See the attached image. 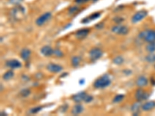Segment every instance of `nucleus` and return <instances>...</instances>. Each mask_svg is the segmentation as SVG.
Returning a JSON list of instances; mask_svg holds the SVG:
<instances>
[{
    "mask_svg": "<svg viewBox=\"0 0 155 116\" xmlns=\"http://www.w3.org/2000/svg\"><path fill=\"white\" fill-rule=\"evenodd\" d=\"M111 84V80L107 74L101 76L94 82V87L95 88H105Z\"/></svg>",
    "mask_w": 155,
    "mask_h": 116,
    "instance_id": "f257e3e1",
    "label": "nucleus"
},
{
    "mask_svg": "<svg viewBox=\"0 0 155 116\" xmlns=\"http://www.w3.org/2000/svg\"><path fill=\"white\" fill-rule=\"evenodd\" d=\"M139 38L143 40L146 41V43H152L155 42V30L154 29H146L143 30L139 33Z\"/></svg>",
    "mask_w": 155,
    "mask_h": 116,
    "instance_id": "f03ea898",
    "label": "nucleus"
},
{
    "mask_svg": "<svg viewBox=\"0 0 155 116\" xmlns=\"http://www.w3.org/2000/svg\"><path fill=\"white\" fill-rule=\"evenodd\" d=\"M52 17V14L49 12H45L43 15H41V16H39L37 20H36V24L37 25V26H41L44 25L45 23L48 22V21L50 20V19Z\"/></svg>",
    "mask_w": 155,
    "mask_h": 116,
    "instance_id": "7ed1b4c3",
    "label": "nucleus"
},
{
    "mask_svg": "<svg viewBox=\"0 0 155 116\" xmlns=\"http://www.w3.org/2000/svg\"><path fill=\"white\" fill-rule=\"evenodd\" d=\"M103 54V52L102 50L98 47H94L89 51V57H90L92 61H96L99 59Z\"/></svg>",
    "mask_w": 155,
    "mask_h": 116,
    "instance_id": "20e7f679",
    "label": "nucleus"
},
{
    "mask_svg": "<svg viewBox=\"0 0 155 116\" xmlns=\"http://www.w3.org/2000/svg\"><path fill=\"white\" fill-rule=\"evenodd\" d=\"M112 32L120 35H126L129 33V29L126 26L123 25H116L112 27Z\"/></svg>",
    "mask_w": 155,
    "mask_h": 116,
    "instance_id": "39448f33",
    "label": "nucleus"
},
{
    "mask_svg": "<svg viewBox=\"0 0 155 116\" xmlns=\"http://www.w3.org/2000/svg\"><path fill=\"white\" fill-rule=\"evenodd\" d=\"M147 16V12L146 10H141V11L137 12V13L133 15V16L132 17V23H137Z\"/></svg>",
    "mask_w": 155,
    "mask_h": 116,
    "instance_id": "423d86ee",
    "label": "nucleus"
},
{
    "mask_svg": "<svg viewBox=\"0 0 155 116\" xmlns=\"http://www.w3.org/2000/svg\"><path fill=\"white\" fill-rule=\"evenodd\" d=\"M148 97H149V94H147L145 91L141 89V88L137 90V91L135 93V98H136L137 102L144 101V100L148 98Z\"/></svg>",
    "mask_w": 155,
    "mask_h": 116,
    "instance_id": "0eeeda50",
    "label": "nucleus"
},
{
    "mask_svg": "<svg viewBox=\"0 0 155 116\" xmlns=\"http://www.w3.org/2000/svg\"><path fill=\"white\" fill-rule=\"evenodd\" d=\"M6 67H10L12 69H17L20 67H22V64L17 60H15V59H12V60H9L6 62Z\"/></svg>",
    "mask_w": 155,
    "mask_h": 116,
    "instance_id": "6e6552de",
    "label": "nucleus"
},
{
    "mask_svg": "<svg viewBox=\"0 0 155 116\" xmlns=\"http://www.w3.org/2000/svg\"><path fill=\"white\" fill-rule=\"evenodd\" d=\"M47 68L49 71L52 73H59L63 70V67L61 65L53 64V63H50V64H48L47 66Z\"/></svg>",
    "mask_w": 155,
    "mask_h": 116,
    "instance_id": "1a4fd4ad",
    "label": "nucleus"
},
{
    "mask_svg": "<svg viewBox=\"0 0 155 116\" xmlns=\"http://www.w3.org/2000/svg\"><path fill=\"white\" fill-rule=\"evenodd\" d=\"M54 50H53L50 46H44L41 49V53L44 57H50L54 55Z\"/></svg>",
    "mask_w": 155,
    "mask_h": 116,
    "instance_id": "9d476101",
    "label": "nucleus"
},
{
    "mask_svg": "<svg viewBox=\"0 0 155 116\" xmlns=\"http://www.w3.org/2000/svg\"><path fill=\"white\" fill-rule=\"evenodd\" d=\"M25 12V9L23 6L18 5L16 8L12 10V14L14 17H17V16H22Z\"/></svg>",
    "mask_w": 155,
    "mask_h": 116,
    "instance_id": "9b49d317",
    "label": "nucleus"
},
{
    "mask_svg": "<svg viewBox=\"0 0 155 116\" xmlns=\"http://www.w3.org/2000/svg\"><path fill=\"white\" fill-rule=\"evenodd\" d=\"M147 84H148V80L145 76H140L136 81V84L139 87H145L147 85Z\"/></svg>",
    "mask_w": 155,
    "mask_h": 116,
    "instance_id": "f8f14e48",
    "label": "nucleus"
},
{
    "mask_svg": "<svg viewBox=\"0 0 155 116\" xmlns=\"http://www.w3.org/2000/svg\"><path fill=\"white\" fill-rule=\"evenodd\" d=\"M87 94L84 91H82V92H79L76 94H75V95L72 96V100H73L74 102H76V103H80L81 102H83L84 101V99H85V97Z\"/></svg>",
    "mask_w": 155,
    "mask_h": 116,
    "instance_id": "ddd939ff",
    "label": "nucleus"
},
{
    "mask_svg": "<svg viewBox=\"0 0 155 116\" xmlns=\"http://www.w3.org/2000/svg\"><path fill=\"white\" fill-rule=\"evenodd\" d=\"M89 33V29H87V28H85V29H79L76 32V37L78 39H80V40H82V39H84L85 38Z\"/></svg>",
    "mask_w": 155,
    "mask_h": 116,
    "instance_id": "4468645a",
    "label": "nucleus"
},
{
    "mask_svg": "<svg viewBox=\"0 0 155 116\" xmlns=\"http://www.w3.org/2000/svg\"><path fill=\"white\" fill-rule=\"evenodd\" d=\"M155 108V102L154 101H151V102H147L146 103L142 105V110L144 111H149L152 110Z\"/></svg>",
    "mask_w": 155,
    "mask_h": 116,
    "instance_id": "2eb2a0df",
    "label": "nucleus"
},
{
    "mask_svg": "<svg viewBox=\"0 0 155 116\" xmlns=\"http://www.w3.org/2000/svg\"><path fill=\"white\" fill-rule=\"evenodd\" d=\"M84 111V107L82 106V104H76L72 108L71 113L73 114L74 115H78L79 114H81Z\"/></svg>",
    "mask_w": 155,
    "mask_h": 116,
    "instance_id": "dca6fc26",
    "label": "nucleus"
},
{
    "mask_svg": "<svg viewBox=\"0 0 155 116\" xmlns=\"http://www.w3.org/2000/svg\"><path fill=\"white\" fill-rule=\"evenodd\" d=\"M141 107H142V106H141V102H136V103H134V104L132 105L131 111L132 112H133V115H137Z\"/></svg>",
    "mask_w": 155,
    "mask_h": 116,
    "instance_id": "f3484780",
    "label": "nucleus"
},
{
    "mask_svg": "<svg viewBox=\"0 0 155 116\" xmlns=\"http://www.w3.org/2000/svg\"><path fill=\"white\" fill-rule=\"evenodd\" d=\"M30 50L29 49H27V48H24V49L22 50V51L20 53V57L21 58L24 60V61H26L30 57Z\"/></svg>",
    "mask_w": 155,
    "mask_h": 116,
    "instance_id": "a211bd4d",
    "label": "nucleus"
},
{
    "mask_svg": "<svg viewBox=\"0 0 155 116\" xmlns=\"http://www.w3.org/2000/svg\"><path fill=\"white\" fill-rule=\"evenodd\" d=\"M80 62H81V58L78 56H74L73 57L71 58V64L74 67H78Z\"/></svg>",
    "mask_w": 155,
    "mask_h": 116,
    "instance_id": "6ab92c4d",
    "label": "nucleus"
},
{
    "mask_svg": "<svg viewBox=\"0 0 155 116\" xmlns=\"http://www.w3.org/2000/svg\"><path fill=\"white\" fill-rule=\"evenodd\" d=\"M14 76V73L12 70H8L6 71L3 76V78L5 80V81H8L9 79H11Z\"/></svg>",
    "mask_w": 155,
    "mask_h": 116,
    "instance_id": "aec40b11",
    "label": "nucleus"
},
{
    "mask_svg": "<svg viewBox=\"0 0 155 116\" xmlns=\"http://www.w3.org/2000/svg\"><path fill=\"white\" fill-rule=\"evenodd\" d=\"M145 60H146V61H147L148 63H150V64L155 63V53H149L148 55L146 56Z\"/></svg>",
    "mask_w": 155,
    "mask_h": 116,
    "instance_id": "412c9836",
    "label": "nucleus"
},
{
    "mask_svg": "<svg viewBox=\"0 0 155 116\" xmlns=\"http://www.w3.org/2000/svg\"><path fill=\"white\" fill-rule=\"evenodd\" d=\"M146 50L149 53H154L155 51V42L148 43V45L146 46Z\"/></svg>",
    "mask_w": 155,
    "mask_h": 116,
    "instance_id": "4be33fe9",
    "label": "nucleus"
},
{
    "mask_svg": "<svg viewBox=\"0 0 155 116\" xmlns=\"http://www.w3.org/2000/svg\"><path fill=\"white\" fill-rule=\"evenodd\" d=\"M123 62H124V59L121 56H117L113 59V63L117 64V65H120V64H123Z\"/></svg>",
    "mask_w": 155,
    "mask_h": 116,
    "instance_id": "5701e85b",
    "label": "nucleus"
},
{
    "mask_svg": "<svg viewBox=\"0 0 155 116\" xmlns=\"http://www.w3.org/2000/svg\"><path fill=\"white\" fill-rule=\"evenodd\" d=\"M124 94H118L115 97L113 100H112V103H119L120 102L123 98H124Z\"/></svg>",
    "mask_w": 155,
    "mask_h": 116,
    "instance_id": "b1692460",
    "label": "nucleus"
},
{
    "mask_svg": "<svg viewBox=\"0 0 155 116\" xmlns=\"http://www.w3.org/2000/svg\"><path fill=\"white\" fill-rule=\"evenodd\" d=\"M78 9L79 8L78 6H72V7H71L70 9H68V13L70 15H73L78 11Z\"/></svg>",
    "mask_w": 155,
    "mask_h": 116,
    "instance_id": "393cba45",
    "label": "nucleus"
},
{
    "mask_svg": "<svg viewBox=\"0 0 155 116\" xmlns=\"http://www.w3.org/2000/svg\"><path fill=\"white\" fill-rule=\"evenodd\" d=\"M54 55L55 56V57H61L64 56V53L62 51H61L60 50L58 49H56L54 50Z\"/></svg>",
    "mask_w": 155,
    "mask_h": 116,
    "instance_id": "a878e982",
    "label": "nucleus"
},
{
    "mask_svg": "<svg viewBox=\"0 0 155 116\" xmlns=\"http://www.w3.org/2000/svg\"><path fill=\"white\" fill-rule=\"evenodd\" d=\"M101 16V13L100 12H95L92 15H91L90 16L88 17L89 19V20H95L97 18H99Z\"/></svg>",
    "mask_w": 155,
    "mask_h": 116,
    "instance_id": "bb28decb",
    "label": "nucleus"
},
{
    "mask_svg": "<svg viewBox=\"0 0 155 116\" xmlns=\"http://www.w3.org/2000/svg\"><path fill=\"white\" fill-rule=\"evenodd\" d=\"M29 94H30V91L29 89H24V90H22V91H21V95L24 97V98L27 97Z\"/></svg>",
    "mask_w": 155,
    "mask_h": 116,
    "instance_id": "cd10ccee",
    "label": "nucleus"
},
{
    "mask_svg": "<svg viewBox=\"0 0 155 116\" xmlns=\"http://www.w3.org/2000/svg\"><path fill=\"white\" fill-rule=\"evenodd\" d=\"M93 100V97L91 95H88V94H86L85 97V99H84V102L85 103H88V102H92Z\"/></svg>",
    "mask_w": 155,
    "mask_h": 116,
    "instance_id": "c85d7f7f",
    "label": "nucleus"
},
{
    "mask_svg": "<svg viewBox=\"0 0 155 116\" xmlns=\"http://www.w3.org/2000/svg\"><path fill=\"white\" fill-rule=\"evenodd\" d=\"M41 109H42V107H41V106H39V107H36L34 108H32V109L30 110V112L33 114H36V113H37V112H39Z\"/></svg>",
    "mask_w": 155,
    "mask_h": 116,
    "instance_id": "c756f323",
    "label": "nucleus"
},
{
    "mask_svg": "<svg viewBox=\"0 0 155 116\" xmlns=\"http://www.w3.org/2000/svg\"><path fill=\"white\" fill-rule=\"evenodd\" d=\"M22 1L23 0H9V2L12 3V4H14V5H19V4H20Z\"/></svg>",
    "mask_w": 155,
    "mask_h": 116,
    "instance_id": "7c9ffc66",
    "label": "nucleus"
},
{
    "mask_svg": "<svg viewBox=\"0 0 155 116\" xmlns=\"http://www.w3.org/2000/svg\"><path fill=\"white\" fill-rule=\"evenodd\" d=\"M113 20H114L116 23H120L121 22H123V18H120V17H116V18H115Z\"/></svg>",
    "mask_w": 155,
    "mask_h": 116,
    "instance_id": "2f4dec72",
    "label": "nucleus"
},
{
    "mask_svg": "<svg viewBox=\"0 0 155 116\" xmlns=\"http://www.w3.org/2000/svg\"><path fill=\"white\" fill-rule=\"evenodd\" d=\"M89 0H75V3H83L85 2H88Z\"/></svg>",
    "mask_w": 155,
    "mask_h": 116,
    "instance_id": "473e14b6",
    "label": "nucleus"
},
{
    "mask_svg": "<svg viewBox=\"0 0 155 116\" xmlns=\"http://www.w3.org/2000/svg\"><path fill=\"white\" fill-rule=\"evenodd\" d=\"M103 23H100V24H98V25H96V26H95V27H96V28H98L99 29H102V27H103Z\"/></svg>",
    "mask_w": 155,
    "mask_h": 116,
    "instance_id": "72a5a7b5",
    "label": "nucleus"
},
{
    "mask_svg": "<svg viewBox=\"0 0 155 116\" xmlns=\"http://www.w3.org/2000/svg\"><path fill=\"white\" fill-rule=\"evenodd\" d=\"M79 83H80V84H82V83H85V80H83V79H82V80H81V81H80V82H79Z\"/></svg>",
    "mask_w": 155,
    "mask_h": 116,
    "instance_id": "f704fd0d",
    "label": "nucleus"
}]
</instances>
